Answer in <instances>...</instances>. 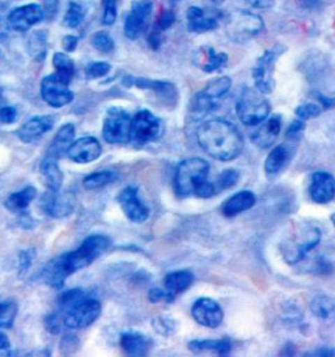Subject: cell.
Listing matches in <instances>:
<instances>
[{
  "instance_id": "10",
  "label": "cell",
  "mask_w": 335,
  "mask_h": 357,
  "mask_svg": "<svg viewBox=\"0 0 335 357\" xmlns=\"http://www.w3.org/2000/svg\"><path fill=\"white\" fill-rule=\"evenodd\" d=\"M321 241V231L312 227H306L296 233L290 241L283 245L282 252L284 259L290 264L300 262L305 255L314 249Z\"/></svg>"
},
{
  "instance_id": "43",
  "label": "cell",
  "mask_w": 335,
  "mask_h": 357,
  "mask_svg": "<svg viewBox=\"0 0 335 357\" xmlns=\"http://www.w3.org/2000/svg\"><path fill=\"white\" fill-rule=\"evenodd\" d=\"M112 70V66L105 62H94L87 67V76L88 79H100L105 75L109 74Z\"/></svg>"
},
{
  "instance_id": "11",
  "label": "cell",
  "mask_w": 335,
  "mask_h": 357,
  "mask_svg": "<svg viewBox=\"0 0 335 357\" xmlns=\"http://www.w3.org/2000/svg\"><path fill=\"white\" fill-rule=\"evenodd\" d=\"M161 121L148 110H140L131 119L130 143L134 146H146L156 140L161 134Z\"/></svg>"
},
{
  "instance_id": "46",
  "label": "cell",
  "mask_w": 335,
  "mask_h": 357,
  "mask_svg": "<svg viewBox=\"0 0 335 357\" xmlns=\"http://www.w3.org/2000/svg\"><path fill=\"white\" fill-rule=\"evenodd\" d=\"M115 20H117V0H104L103 22L105 25H113Z\"/></svg>"
},
{
  "instance_id": "32",
  "label": "cell",
  "mask_w": 335,
  "mask_h": 357,
  "mask_svg": "<svg viewBox=\"0 0 335 357\" xmlns=\"http://www.w3.org/2000/svg\"><path fill=\"white\" fill-rule=\"evenodd\" d=\"M311 312L320 321L332 324L335 321V301L325 294H317L311 303Z\"/></svg>"
},
{
  "instance_id": "38",
  "label": "cell",
  "mask_w": 335,
  "mask_h": 357,
  "mask_svg": "<svg viewBox=\"0 0 335 357\" xmlns=\"http://www.w3.org/2000/svg\"><path fill=\"white\" fill-rule=\"evenodd\" d=\"M17 314V305L0 300V328H10Z\"/></svg>"
},
{
  "instance_id": "18",
  "label": "cell",
  "mask_w": 335,
  "mask_h": 357,
  "mask_svg": "<svg viewBox=\"0 0 335 357\" xmlns=\"http://www.w3.org/2000/svg\"><path fill=\"white\" fill-rule=\"evenodd\" d=\"M45 19L43 7L40 4L22 6L10 12L8 16V25L17 32H27L33 25Z\"/></svg>"
},
{
  "instance_id": "57",
  "label": "cell",
  "mask_w": 335,
  "mask_h": 357,
  "mask_svg": "<svg viewBox=\"0 0 335 357\" xmlns=\"http://www.w3.org/2000/svg\"><path fill=\"white\" fill-rule=\"evenodd\" d=\"M211 1H214L215 4H220V3H223L224 0H211Z\"/></svg>"
},
{
  "instance_id": "33",
  "label": "cell",
  "mask_w": 335,
  "mask_h": 357,
  "mask_svg": "<svg viewBox=\"0 0 335 357\" xmlns=\"http://www.w3.org/2000/svg\"><path fill=\"white\" fill-rule=\"evenodd\" d=\"M89 8V0H68V10L64 16V25L68 28H77L85 20Z\"/></svg>"
},
{
  "instance_id": "22",
  "label": "cell",
  "mask_w": 335,
  "mask_h": 357,
  "mask_svg": "<svg viewBox=\"0 0 335 357\" xmlns=\"http://www.w3.org/2000/svg\"><path fill=\"white\" fill-rule=\"evenodd\" d=\"M54 126V118L50 116H34L25 122L17 131V137L22 143L31 144L40 140Z\"/></svg>"
},
{
  "instance_id": "31",
  "label": "cell",
  "mask_w": 335,
  "mask_h": 357,
  "mask_svg": "<svg viewBox=\"0 0 335 357\" xmlns=\"http://www.w3.org/2000/svg\"><path fill=\"white\" fill-rule=\"evenodd\" d=\"M230 344L228 339H219V340H193L188 343V349L194 354H204L211 352L219 356L228 355L230 352Z\"/></svg>"
},
{
  "instance_id": "47",
  "label": "cell",
  "mask_w": 335,
  "mask_h": 357,
  "mask_svg": "<svg viewBox=\"0 0 335 357\" xmlns=\"http://www.w3.org/2000/svg\"><path fill=\"white\" fill-rule=\"evenodd\" d=\"M34 258H36L34 250H24L20 252V262H19V276L20 278L29 271Z\"/></svg>"
},
{
  "instance_id": "20",
  "label": "cell",
  "mask_w": 335,
  "mask_h": 357,
  "mask_svg": "<svg viewBox=\"0 0 335 357\" xmlns=\"http://www.w3.org/2000/svg\"><path fill=\"white\" fill-rule=\"evenodd\" d=\"M101 153H103V147L100 142L96 137H85L73 142V146L67 152V156L73 162L88 164L100 158Z\"/></svg>"
},
{
  "instance_id": "6",
  "label": "cell",
  "mask_w": 335,
  "mask_h": 357,
  "mask_svg": "<svg viewBox=\"0 0 335 357\" xmlns=\"http://www.w3.org/2000/svg\"><path fill=\"white\" fill-rule=\"evenodd\" d=\"M230 85L232 80L228 76H221L211 80L203 91L191 98L190 116H193V119L198 121L212 113L219 105L220 100L228 93Z\"/></svg>"
},
{
  "instance_id": "42",
  "label": "cell",
  "mask_w": 335,
  "mask_h": 357,
  "mask_svg": "<svg viewBox=\"0 0 335 357\" xmlns=\"http://www.w3.org/2000/svg\"><path fill=\"white\" fill-rule=\"evenodd\" d=\"M239 181V173L233 169H228V170H224L218 178V182L214 183L215 185V189L216 192H219L221 190L230 189L233 188Z\"/></svg>"
},
{
  "instance_id": "29",
  "label": "cell",
  "mask_w": 335,
  "mask_h": 357,
  "mask_svg": "<svg viewBox=\"0 0 335 357\" xmlns=\"http://www.w3.org/2000/svg\"><path fill=\"white\" fill-rule=\"evenodd\" d=\"M41 173L47 190L59 191L62 189L64 177H63L62 170L58 165V160L45 156L41 164Z\"/></svg>"
},
{
  "instance_id": "8",
  "label": "cell",
  "mask_w": 335,
  "mask_h": 357,
  "mask_svg": "<svg viewBox=\"0 0 335 357\" xmlns=\"http://www.w3.org/2000/svg\"><path fill=\"white\" fill-rule=\"evenodd\" d=\"M287 52V47L282 43L274 45L271 49L266 50L253 67V80L255 89L263 95H270L275 89V63Z\"/></svg>"
},
{
  "instance_id": "34",
  "label": "cell",
  "mask_w": 335,
  "mask_h": 357,
  "mask_svg": "<svg viewBox=\"0 0 335 357\" xmlns=\"http://www.w3.org/2000/svg\"><path fill=\"white\" fill-rule=\"evenodd\" d=\"M193 282H194V276L190 271H174V273H168L164 279V285L168 292L177 296L185 292Z\"/></svg>"
},
{
  "instance_id": "26",
  "label": "cell",
  "mask_w": 335,
  "mask_h": 357,
  "mask_svg": "<svg viewBox=\"0 0 335 357\" xmlns=\"http://www.w3.org/2000/svg\"><path fill=\"white\" fill-rule=\"evenodd\" d=\"M119 344L128 356H147L152 348V340L144 334L128 331L121 335Z\"/></svg>"
},
{
  "instance_id": "56",
  "label": "cell",
  "mask_w": 335,
  "mask_h": 357,
  "mask_svg": "<svg viewBox=\"0 0 335 357\" xmlns=\"http://www.w3.org/2000/svg\"><path fill=\"white\" fill-rule=\"evenodd\" d=\"M6 33H7V22L4 20L3 15L0 13V37H1V36H4Z\"/></svg>"
},
{
  "instance_id": "2",
  "label": "cell",
  "mask_w": 335,
  "mask_h": 357,
  "mask_svg": "<svg viewBox=\"0 0 335 357\" xmlns=\"http://www.w3.org/2000/svg\"><path fill=\"white\" fill-rule=\"evenodd\" d=\"M197 140L209 156L219 161L234 160L244 149V137L239 128L223 119L203 122L197 130Z\"/></svg>"
},
{
  "instance_id": "52",
  "label": "cell",
  "mask_w": 335,
  "mask_h": 357,
  "mask_svg": "<svg viewBox=\"0 0 335 357\" xmlns=\"http://www.w3.org/2000/svg\"><path fill=\"white\" fill-rule=\"evenodd\" d=\"M13 355L10 339L3 331H0V356H10Z\"/></svg>"
},
{
  "instance_id": "4",
  "label": "cell",
  "mask_w": 335,
  "mask_h": 357,
  "mask_svg": "<svg viewBox=\"0 0 335 357\" xmlns=\"http://www.w3.org/2000/svg\"><path fill=\"white\" fill-rule=\"evenodd\" d=\"M209 162L200 158H191L182 161L174 174V191L178 197L185 198L194 195L199 186L207 181Z\"/></svg>"
},
{
  "instance_id": "12",
  "label": "cell",
  "mask_w": 335,
  "mask_h": 357,
  "mask_svg": "<svg viewBox=\"0 0 335 357\" xmlns=\"http://www.w3.org/2000/svg\"><path fill=\"white\" fill-rule=\"evenodd\" d=\"M71 80L59 74L46 76L41 83L42 100L52 107H63L73 101V92L70 89Z\"/></svg>"
},
{
  "instance_id": "5",
  "label": "cell",
  "mask_w": 335,
  "mask_h": 357,
  "mask_svg": "<svg viewBox=\"0 0 335 357\" xmlns=\"http://www.w3.org/2000/svg\"><path fill=\"white\" fill-rule=\"evenodd\" d=\"M263 29L265 22L261 16L253 12L239 10L230 12L224 19V32L233 43H248L260 36Z\"/></svg>"
},
{
  "instance_id": "39",
  "label": "cell",
  "mask_w": 335,
  "mask_h": 357,
  "mask_svg": "<svg viewBox=\"0 0 335 357\" xmlns=\"http://www.w3.org/2000/svg\"><path fill=\"white\" fill-rule=\"evenodd\" d=\"M324 110V106L321 105L318 101L304 102L296 109V116L302 121H308V119H313L315 116H320Z\"/></svg>"
},
{
  "instance_id": "50",
  "label": "cell",
  "mask_w": 335,
  "mask_h": 357,
  "mask_svg": "<svg viewBox=\"0 0 335 357\" xmlns=\"http://www.w3.org/2000/svg\"><path fill=\"white\" fill-rule=\"evenodd\" d=\"M62 324V318H61L59 314H50L45 319V327L52 335H55V334H58L61 331Z\"/></svg>"
},
{
  "instance_id": "49",
  "label": "cell",
  "mask_w": 335,
  "mask_h": 357,
  "mask_svg": "<svg viewBox=\"0 0 335 357\" xmlns=\"http://www.w3.org/2000/svg\"><path fill=\"white\" fill-rule=\"evenodd\" d=\"M17 121V110L13 106H0V123L10 125Z\"/></svg>"
},
{
  "instance_id": "30",
  "label": "cell",
  "mask_w": 335,
  "mask_h": 357,
  "mask_svg": "<svg viewBox=\"0 0 335 357\" xmlns=\"http://www.w3.org/2000/svg\"><path fill=\"white\" fill-rule=\"evenodd\" d=\"M37 197V189L33 186H28L24 190L12 192L4 202L7 210L15 213H21L31 206V202Z\"/></svg>"
},
{
  "instance_id": "9",
  "label": "cell",
  "mask_w": 335,
  "mask_h": 357,
  "mask_svg": "<svg viewBox=\"0 0 335 357\" xmlns=\"http://www.w3.org/2000/svg\"><path fill=\"white\" fill-rule=\"evenodd\" d=\"M131 116L121 107H112L107 112L103 127L105 142L115 146H126L130 143Z\"/></svg>"
},
{
  "instance_id": "53",
  "label": "cell",
  "mask_w": 335,
  "mask_h": 357,
  "mask_svg": "<svg viewBox=\"0 0 335 357\" xmlns=\"http://www.w3.org/2000/svg\"><path fill=\"white\" fill-rule=\"evenodd\" d=\"M62 46L67 53L75 52L76 47H77V37H75V36H66L62 40Z\"/></svg>"
},
{
  "instance_id": "19",
  "label": "cell",
  "mask_w": 335,
  "mask_h": 357,
  "mask_svg": "<svg viewBox=\"0 0 335 357\" xmlns=\"http://www.w3.org/2000/svg\"><path fill=\"white\" fill-rule=\"evenodd\" d=\"M193 62L203 73L212 74V73H218L227 66L228 55L218 52L212 46L204 45V46H200L199 49H197V52L193 55Z\"/></svg>"
},
{
  "instance_id": "54",
  "label": "cell",
  "mask_w": 335,
  "mask_h": 357,
  "mask_svg": "<svg viewBox=\"0 0 335 357\" xmlns=\"http://www.w3.org/2000/svg\"><path fill=\"white\" fill-rule=\"evenodd\" d=\"M249 6L258 10H269L275 4V0H245Z\"/></svg>"
},
{
  "instance_id": "24",
  "label": "cell",
  "mask_w": 335,
  "mask_h": 357,
  "mask_svg": "<svg viewBox=\"0 0 335 357\" xmlns=\"http://www.w3.org/2000/svg\"><path fill=\"white\" fill-rule=\"evenodd\" d=\"M295 152H296V143L290 140L288 143H283L278 147H274L265 161L266 173L270 176L279 173L291 161Z\"/></svg>"
},
{
  "instance_id": "51",
  "label": "cell",
  "mask_w": 335,
  "mask_h": 357,
  "mask_svg": "<svg viewBox=\"0 0 335 357\" xmlns=\"http://www.w3.org/2000/svg\"><path fill=\"white\" fill-rule=\"evenodd\" d=\"M42 7H43V11H45V17L47 16L49 19H52L58 12L59 0H43Z\"/></svg>"
},
{
  "instance_id": "16",
  "label": "cell",
  "mask_w": 335,
  "mask_h": 357,
  "mask_svg": "<svg viewBox=\"0 0 335 357\" xmlns=\"http://www.w3.org/2000/svg\"><path fill=\"white\" fill-rule=\"evenodd\" d=\"M220 12L211 10V8H202L193 6L186 11V20H188V29L191 33L211 32L219 26L221 22Z\"/></svg>"
},
{
  "instance_id": "45",
  "label": "cell",
  "mask_w": 335,
  "mask_h": 357,
  "mask_svg": "<svg viewBox=\"0 0 335 357\" xmlns=\"http://www.w3.org/2000/svg\"><path fill=\"white\" fill-rule=\"evenodd\" d=\"M304 128H305L304 121L299 118L296 121H293L291 126L288 127V130H287V140L297 143L303 137Z\"/></svg>"
},
{
  "instance_id": "55",
  "label": "cell",
  "mask_w": 335,
  "mask_h": 357,
  "mask_svg": "<svg viewBox=\"0 0 335 357\" xmlns=\"http://www.w3.org/2000/svg\"><path fill=\"white\" fill-rule=\"evenodd\" d=\"M334 349H330V348H321L313 352V356H334Z\"/></svg>"
},
{
  "instance_id": "7",
  "label": "cell",
  "mask_w": 335,
  "mask_h": 357,
  "mask_svg": "<svg viewBox=\"0 0 335 357\" xmlns=\"http://www.w3.org/2000/svg\"><path fill=\"white\" fill-rule=\"evenodd\" d=\"M270 102L257 89L245 88L236 102V112L241 122L246 126H257L270 114Z\"/></svg>"
},
{
  "instance_id": "21",
  "label": "cell",
  "mask_w": 335,
  "mask_h": 357,
  "mask_svg": "<svg viewBox=\"0 0 335 357\" xmlns=\"http://www.w3.org/2000/svg\"><path fill=\"white\" fill-rule=\"evenodd\" d=\"M125 85L127 86H136L140 89H148L155 92L164 102L168 104H176L178 98V92L176 85L167 82H158V80H149V79H136V77H126Z\"/></svg>"
},
{
  "instance_id": "40",
  "label": "cell",
  "mask_w": 335,
  "mask_h": 357,
  "mask_svg": "<svg viewBox=\"0 0 335 357\" xmlns=\"http://www.w3.org/2000/svg\"><path fill=\"white\" fill-rule=\"evenodd\" d=\"M176 22V13L172 10H167V11L161 12L160 16L157 17L156 22L154 24V28L151 32L161 34L168 31L173 24Z\"/></svg>"
},
{
  "instance_id": "17",
  "label": "cell",
  "mask_w": 335,
  "mask_h": 357,
  "mask_svg": "<svg viewBox=\"0 0 335 357\" xmlns=\"http://www.w3.org/2000/svg\"><path fill=\"white\" fill-rule=\"evenodd\" d=\"M191 314L199 325L209 328L219 327L224 319V313L219 304L209 297H202L197 300L195 304L193 305Z\"/></svg>"
},
{
  "instance_id": "35",
  "label": "cell",
  "mask_w": 335,
  "mask_h": 357,
  "mask_svg": "<svg viewBox=\"0 0 335 357\" xmlns=\"http://www.w3.org/2000/svg\"><path fill=\"white\" fill-rule=\"evenodd\" d=\"M117 178V174L114 172L110 170H103V172H96L89 176H87L83 181L84 188L88 190L101 189L104 186H107L109 183L114 182Z\"/></svg>"
},
{
  "instance_id": "58",
  "label": "cell",
  "mask_w": 335,
  "mask_h": 357,
  "mask_svg": "<svg viewBox=\"0 0 335 357\" xmlns=\"http://www.w3.org/2000/svg\"><path fill=\"white\" fill-rule=\"evenodd\" d=\"M170 1H173V3H176V1H181V0H170Z\"/></svg>"
},
{
  "instance_id": "13",
  "label": "cell",
  "mask_w": 335,
  "mask_h": 357,
  "mask_svg": "<svg viewBox=\"0 0 335 357\" xmlns=\"http://www.w3.org/2000/svg\"><path fill=\"white\" fill-rule=\"evenodd\" d=\"M152 10L154 4L149 0L135 1L133 4L125 22V34L128 40H137L146 33L151 22Z\"/></svg>"
},
{
  "instance_id": "28",
  "label": "cell",
  "mask_w": 335,
  "mask_h": 357,
  "mask_svg": "<svg viewBox=\"0 0 335 357\" xmlns=\"http://www.w3.org/2000/svg\"><path fill=\"white\" fill-rule=\"evenodd\" d=\"M255 195L251 191H240L236 195L230 197V199L223 204L221 210L227 218H233L244 211L251 210L255 204Z\"/></svg>"
},
{
  "instance_id": "44",
  "label": "cell",
  "mask_w": 335,
  "mask_h": 357,
  "mask_svg": "<svg viewBox=\"0 0 335 357\" xmlns=\"http://www.w3.org/2000/svg\"><path fill=\"white\" fill-rule=\"evenodd\" d=\"M80 346V340L79 337L75 335H66L61 342V354H63L64 356H70L73 354H76V351L79 349Z\"/></svg>"
},
{
  "instance_id": "15",
  "label": "cell",
  "mask_w": 335,
  "mask_h": 357,
  "mask_svg": "<svg viewBox=\"0 0 335 357\" xmlns=\"http://www.w3.org/2000/svg\"><path fill=\"white\" fill-rule=\"evenodd\" d=\"M117 202L124 211L126 218L133 222H144L149 218V210L146 204L139 198V190L134 186H128L122 190Z\"/></svg>"
},
{
  "instance_id": "3",
  "label": "cell",
  "mask_w": 335,
  "mask_h": 357,
  "mask_svg": "<svg viewBox=\"0 0 335 357\" xmlns=\"http://www.w3.org/2000/svg\"><path fill=\"white\" fill-rule=\"evenodd\" d=\"M63 325L73 330H80L92 325L101 314L103 306L94 294L82 288H75L58 297Z\"/></svg>"
},
{
  "instance_id": "59",
  "label": "cell",
  "mask_w": 335,
  "mask_h": 357,
  "mask_svg": "<svg viewBox=\"0 0 335 357\" xmlns=\"http://www.w3.org/2000/svg\"><path fill=\"white\" fill-rule=\"evenodd\" d=\"M1 55H3V54H1V50H0V58H1Z\"/></svg>"
},
{
  "instance_id": "37",
  "label": "cell",
  "mask_w": 335,
  "mask_h": 357,
  "mask_svg": "<svg viewBox=\"0 0 335 357\" xmlns=\"http://www.w3.org/2000/svg\"><path fill=\"white\" fill-rule=\"evenodd\" d=\"M28 52L37 59H43L46 54V34L45 32H36L28 40Z\"/></svg>"
},
{
  "instance_id": "36",
  "label": "cell",
  "mask_w": 335,
  "mask_h": 357,
  "mask_svg": "<svg viewBox=\"0 0 335 357\" xmlns=\"http://www.w3.org/2000/svg\"><path fill=\"white\" fill-rule=\"evenodd\" d=\"M52 64L55 67L57 74L61 75L68 80H73V76H75V64L68 55L63 53L54 54Z\"/></svg>"
},
{
  "instance_id": "25",
  "label": "cell",
  "mask_w": 335,
  "mask_h": 357,
  "mask_svg": "<svg viewBox=\"0 0 335 357\" xmlns=\"http://www.w3.org/2000/svg\"><path fill=\"white\" fill-rule=\"evenodd\" d=\"M282 128V116H272L262 125L257 128V131L251 135V142L253 144H255L257 147L266 149V148L271 147L272 144L276 142V139L279 137Z\"/></svg>"
},
{
  "instance_id": "14",
  "label": "cell",
  "mask_w": 335,
  "mask_h": 357,
  "mask_svg": "<svg viewBox=\"0 0 335 357\" xmlns=\"http://www.w3.org/2000/svg\"><path fill=\"white\" fill-rule=\"evenodd\" d=\"M61 191V190H59ZM59 191L47 190L42 195L40 206L42 211L54 219H63L73 213L75 210V197L71 192L61 194Z\"/></svg>"
},
{
  "instance_id": "48",
  "label": "cell",
  "mask_w": 335,
  "mask_h": 357,
  "mask_svg": "<svg viewBox=\"0 0 335 357\" xmlns=\"http://www.w3.org/2000/svg\"><path fill=\"white\" fill-rule=\"evenodd\" d=\"M174 294L168 292V291H161L158 288L151 289L148 294V298L151 303H172L174 300Z\"/></svg>"
},
{
  "instance_id": "1",
  "label": "cell",
  "mask_w": 335,
  "mask_h": 357,
  "mask_svg": "<svg viewBox=\"0 0 335 357\" xmlns=\"http://www.w3.org/2000/svg\"><path fill=\"white\" fill-rule=\"evenodd\" d=\"M112 241L104 234H92L73 250L52 259L43 268L41 276L45 283L54 289H62L64 282L73 275L91 266L109 250Z\"/></svg>"
},
{
  "instance_id": "41",
  "label": "cell",
  "mask_w": 335,
  "mask_h": 357,
  "mask_svg": "<svg viewBox=\"0 0 335 357\" xmlns=\"http://www.w3.org/2000/svg\"><path fill=\"white\" fill-rule=\"evenodd\" d=\"M92 45L94 49H97L101 53H110L114 49V41L112 40V37L105 32L94 33L92 37Z\"/></svg>"
},
{
  "instance_id": "23",
  "label": "cell",
  "mask_w": 335,
  "mask_h": 357,
  "mask_svg": "<svg viewBox=\"0 0 335 357\" xmlns=\"http://www.w3.org/2000/svg\"><path fill=\"white\" fill-rule=\"evenodd\" d=\"M311 198L318 204L329 203L335 198V179L325 172H317L311 181Z\"/></svg>"
},
{
  "instance_id": "27",
  "label": "cell",
  "mask_w": 335,
  "mask_h": 357,
  "mask_svg": "<svg viewBox=\"0 0 335 357\" xmlns=\"http://www.w3.org/2000/svg\"><path fill=\"white\" fill-rule=\"evenodd\" d=\"M75 134H76V130H75L73 123H67V125L61 127L58 130V132L55 134L54 139H52V144L47 149L46 158L59 160L64 155H67L68 149L75 142Z\"/></svg>"
}]
</instances>
